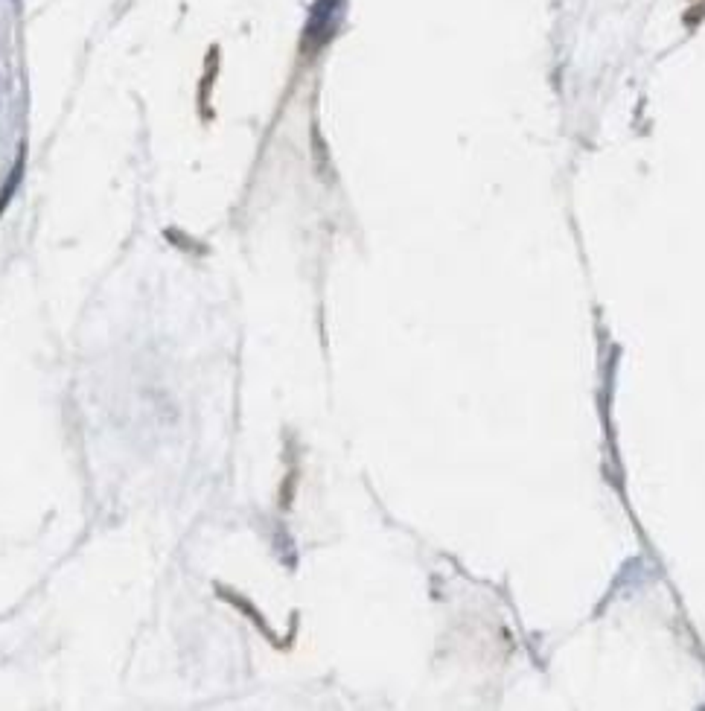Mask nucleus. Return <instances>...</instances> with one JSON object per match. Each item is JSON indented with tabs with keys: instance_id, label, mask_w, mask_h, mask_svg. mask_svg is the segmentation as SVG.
<instances>
[{
	"instance_id": "nucleus-1",
	"label": "nucleus",
	"mask_w": 705,
	"mask_h": 711,
	"mask_svg": "<svg viewBox=\"0 0 705 711\" xmlns=\"http://www.w3.org/2000/svg\"><path fill=\"white\" fill-rule=\"evenodd\" d=\"M341 9H344V0H318L315 9H312V15H309L306 41H309V44H324L338 27Z\"/></svg>"
}]
</instances>
